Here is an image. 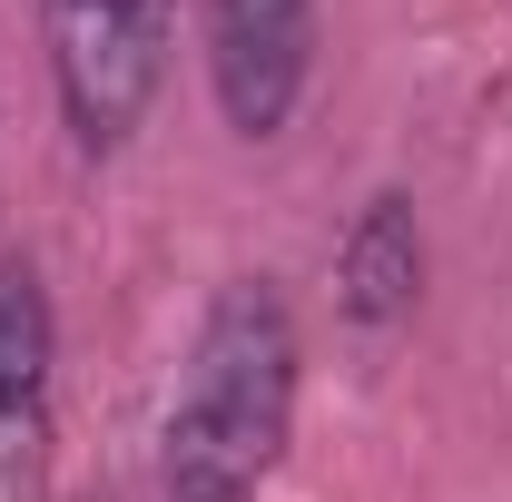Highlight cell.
I'll list each match as a JSON object with an SVG mask.
<instances>
[{
    "instance_id": "6da1fadb",
    "label": "cell",
    "mask_w": 512,
    "mask_h": 502,
    "mask_svg": "<svg viewBox=\"0 0 512 502\" xmlns=\"http://www.w3.org/2000/svg\"><path fill=\"white\" fill-rule=\"evenodd\" d=\"M296 315L266 276H227L188 335V365L158 424V493L168 502H256L296 434Z\"/></svg>"
},
{
    "instance_id": "7a4b0ae2",
    "label": "cell",
    "mask_w": 512,
    "mask_h": 502,
    "mask_svg": "<svg viewBox=\"0 0 512 502\" xmlns=\"http://www.w3.org/2000/svg\"><path fill=\"white\" fill-rule=\"evenodd\" d=\"M168 40H178V0H40V50L60 119L89 158H109L138 138V119L168 89Z\"/></svg>"
},
{
    "instance_id": "3957f363",
    "label": "cell",
    "mask_w": 512,
    "mask_h": 502,
    "mask_svg": "<svg viewBox=\"0 0 512 502\" xmlns=\"http://www.w3.org/2000/svg\"><path fill=\"white\" fill-rule=\"evenodd\" d=\"M316 69V0H207V89L237 138H276Z\"/></svg>"
},
{
    "instance_id": "277c9868",
    "label": "cell",
    "mask_w": 512,
    "mask_h": 502,
    "mask_svg": "<svg viewBox=\"0 0 512 502\" xmlns=\"http://www.w3.org/2000/svg\"><path fill=\"white\" fill-rule=\"evenodd\" d=\"M50 365V286L30 256H0V502H50Z\"/></svg>"
},
{
    "instance_id": "5b68a950",
    "label": "cell",
    "mask_w": 512,
    "mask_h": 502,
    "mask_svg": "<svg viewBox=\"0 0 512 502\" xmlns=\"http://www.w3.org/2000/svg\"><path fill=\"white\" fill-rule=\"evenodd\" d=\"M414 306H424V217L404 188H375L335 247V315L355 345H384L414 325Z\"/></svg>"
}]
</instances>
